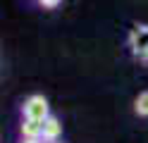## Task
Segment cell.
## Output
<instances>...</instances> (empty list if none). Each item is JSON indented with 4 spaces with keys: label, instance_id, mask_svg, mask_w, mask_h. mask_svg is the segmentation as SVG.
Masks as SVG:
<instances>
[{
    "label": "cell",
    "instance_id": "4",
    "mask_svg": "<svg viewBox=\"0 0 148 143\" xmlns=\"http://www.w3.org/2000/svg\"><path fill=\"white\" fill-rule=\"evenodd\" d=\"M60 136H62V124H60V119L55 117V114H50V117L43 122V141L45 143H55Z\"/></svg>",
    "mask_w": 148,
    "mask_h": 143
},
{
    "label": "cell",
    "instance_id": "8",
    "mask_svg": "<svg viewBox=\"0 0 148 143\" xmlns=\"http://www.w3.org/2000/svg\"><path fill=\"white\" fill-rule=\"evenodd\" d=\"M22 143H43V141H22Z\"/></svg>",
    "mask_w": 148,
    "mask_h": 143
},
{
    "label": "cell",
    "instance_id": "5",
    "mask_svg": "<svg viewBox=\"0 0 148 143\" xmlns=\"http://www.w3.org/2000/svg\"><path fill=\"white\" fill-rule=\"evenodd\" d=\"M134 110H136L138 117H148V91L138 93V98H136V103H134Z\"/></svg>",
    "mask_w": 148,
    "mask_h": 143
},
{
    "label": "cell",
    "instance_id": "7",
    "mask_svg": "<svg viewBox=\"0 0 148 143\" xmlns=\"http://www.w3.org/2000/svg\"><path fill=\"white\" fill-rule=\"evenodd\" d=\"M138 60H141V62H148V48H146L141 55H138Z\"/></svg>",
    "mask_w": 148,
    "mask_h": 143
},
{
    "label": "cell",
    "instance_id": "6",
    "mask_svg": "<svg viewBox=\"0 0 148 143\" xmlns=\"http://www.w3.org/2000/svg\"><path fill=\"white\" fill-rule=\"evenodd\" d=\"M36 3H38L41 7H45V10H53V7H58L62 0H36Z\"/></svg>",
    "mask_w": 148,
    "mask_h": 143
},
{
    "label": "cell",
    "instance_id": "1",
    "mask_svg": "<svg viewBox=\"0 0 148 143\" xmlns=\"http://www.w3.org/2000/svg\"><path fill=\"white\" fill-rule=\"evenodd\" d=\"M22 114L24 119H36V122H45L50 117V107H48V100L43 95H29L22 105Z\"/></svg>",
    "mask_w": 148,
    "mask_h": 143
},
{
    "label": "cell",
    "instance_id": "2",
    "mask_svg": "<svg viewBox=\"0 0 148 143\" xmlns=\"http://www.w3.org/2000/svg\"><path fill=\"white\" fill-rule=\"evenodd\" d=\"M129 48H132V53L136 57L148 48V26L146 24H136L132 29V34H129Z\"/></svg>",
    "mask_w": 148,
    "mask_h": 143
},
{
    "label": "cell",
    "instance_id": "3",
    "mask_svg": "<svg viewBox=\"0 0 148 143\" xmlns=\"http://www.w3.org/2000/svg\"><path fill=\"white\" fill-rule=\"evenodd\" d=\"M19 131H22V141H43V122L24 119Z\"/></svg>",
    "mask_w": 148,
    "mask_h": 143
}]
</instances>
